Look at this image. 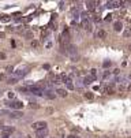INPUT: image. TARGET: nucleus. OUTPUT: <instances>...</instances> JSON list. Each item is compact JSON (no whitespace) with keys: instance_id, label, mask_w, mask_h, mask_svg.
Segmentation results:
<instances>
[{"instance_id":"4468645a","label":"nucleus","mask_w":131,"mask_h":138,"mask_svg":"<svg viewBox=\"0 0 131 138\" xmlns=\"http://www.w3.org/2000/svg\"><path fill=\"white\" fill-rule=\"evenodd\" d=\"M130 36H131V29L127 28L124 32H123V37H124V38H127V37H130Z\"/></svg>"},{"instance_id":"0eeeda50","label":"nucleus","mask_w":131,"mask_h":138,"mask_svg":"<svg viewBox=\"0 0 131 138\" xmlns=\"http://www.w3.org/2000/svg\"><path fill=\"white\" fill-rule=\"evenodd\" d=\"M96 36H97V38L104 40L105 37H107V32H105L104 29H98V30H97V34H96Z\"/></svg>"},{"instance_id":"7c9ffc66","label":"nucleus","mask_w":131,"mask_h":138,"mask_svg":"<svg viewBox=\"0 0 131 138\" xmlns=\"http://www.w3.org/2000/svg\"><path fill=\"white\" fill-rule=\"evenodd\" d=\"M16 32H18V33H22V32H23V26H18V28H16Z\"/></svg>"},{"instance_id":"a211bd4d","label":"nucleus","mask_w":131,"mask_h":138,"mask_svg":"<svg viewBox=\"0 0 131 138\" xmlns=\"http://www.w3.org/2000/svg\"><path fill=\"white\" fill-rule=\"evenodd\" d=\"M92 19L96 23H100V22H101V18H100V15H92Z\"/></svg>"},{"instance_id":"c756f323","label":"nucleus","mask_w":131,"mask_h":138,"mask_svg":"<svg viewBox=\"0 0 131 138\" xmlns=\"http://www.w3.org/2000/svg\"><path fill=\"white\" fill-rule=\"evenodd\" d=\"M109 75H111V72H109V71H105V72L103 74V78H108Z\"/></svg>"},{"instance_id":"7ed1b4c3","label":"nucleus","mask_w":131,"mask_h":138,"mask_svg":"<svg viewBox=\"0 0 131 138\" xmlns=\"http://www.w3.org/2000/svg\"><path fill=\"white\" fill-rule=\"evenodd\" d=\"M47 126H48V123L45 120H38V122H36V123H33L32 127L36 130V131H40V130H45Z\"/></svg>"},{"instance_id":"f3484780","label":"nucleus","mask_w":131,"mask_h":138,"mask_svg":"<svg viewBox=\"0 0 131 138\" xmlns=\"http://www.w3.org/2000/svg\"><path fill=\"white\" fill-rule=\"evenodd\" d=\"M45 96H47L48 99H51V100H53L55 97H56V96H55V94L52 93V92H49V90H47V92H45Z\"/></svg>"},{"instance_id":"1a4fd4ad","label":"nucleus","mask_w":131,"mask_h":138,"mask_svg":"<svg viewBox=\"0 0 131 138\" xmlns=\"http://www.w3.org/2000/svg\"><path fill=\"white\" fill-rule=\"evenodd\" d=\"M113 29H115V32H122V29H123V23L120 22V21H116V22L113 23Z\"/></svg>"},{"instance_id":"a19ab883","label":"nucleus","mask_w":131,"mask_h":138,"mask_svg":"<svg viewBox=\"0 0 131 138\" xmlns=\"http://www.w3.org/2000/svg\"><path fill=\"white\" fill-rule=\"evenodd\" d=\"M53 138H56V137H53Z\"/></svg>"},{"instance_id":"6e6552de","label":"nucleus","mask_w":131,"mask_h":138,"mask_svg":"<svg viewBox=\"0 0 131 138\" xmlns=\"http://www.w3.org/2000/svg\"><path fill=\"white\" fill-rule=\"evenodd\" d=\"M26 72H27V70H26V68H22V70H18V71L15 72V77L18 78V79H21V78H23L25 75H26Z\"/></svg>"},{"instance_id":"c9c22d12","label":"nucleus","mask_w":131,"mask_h":138,"mask_svg":"<svg viewBox=\"0 0 131 138\" xmlns=\"http://www.w3.org/2000/svg\"><path fill=\"white\" fill-rule=\"evenodd\" d=\"M127 90H128V92H131V83L128 85V86H127Z\"/></svg>"},{"instance_id":"9d476101","label":"nucleus","mask_w":131,"mask_h":138,"mask_svg":"<svg viewBox=\"0 0 131 138\" xmlns=\"http://www.w3.org/2000/svg\"><path fill=\"white\" fill-rule=\"evenodd\" d=\"M94 79H96V77H93V75H86L85 79H83V82H85V85H90Z\"/></svg>"},{"instance_id":"2f4dec72","label":"nucleus","mask_w":131,"mask_h":138,"mask_svg":"<svg viewBox=\"0 0 131 138\" xmlns=\"http://www.w3.org/2000/svg\"><path fill=\"white\" fill-rule=\"evenodd\" d=\"M8 97H10V99H14V97H15V93H14V92H8Z\"/></svg>"},{"instance_id":"bb28decb","label":"nucleus","mask_w":131,"mask_h":138,"mask_svg":"<svg viewBox=\"0 0 131 138\" xmlns=\"http://www.w3.org/2000/svg\"><path fill=\"white\" fill-rule=\"evenodd\" d=\"M29 107H30V108H33V109H36V108H38V104H36V103H30V104H29Z\"/></svg>"},{"instance_id":"ddd939ff","label":"nucleus","mask_w":131,"mask_h":138,"mask_svg":"<svg viewBox=\"0 0 131 138\" xmlns=\"http://www.w3.org/2000/svg\"><path fill=\"white\" fill-rule=\"evenodd\" d=\"M56 93L59 94L60 97H66V96H67V90H66V89H57V90H56Z\"/></svg>"},{"instance_id":"dca6fc26","label":"nucleus","mask_w":131,"mask_h":138,"mask_svg":"<svg viewBox=\"0 0 131 138\" xmlns=\"http://www.w3.org/2000/svg\"><path fill=\"white\" fill-rule=\"evenodd\" d=\"M22 115H23V114H22V112H19V111H15V112H12V114H11V116H12V118H22Z\"/></svg>"},{"instance_id":"f257e3e1","label":"nucleus","mask_w":131,"mask_h":138,"mask_svg":"<svg viewBox=\"0 0 131 138\" xmlns=\"http://www.w3.org/2000/svg\"><path fill=\"white\" fill-rule=\"evenodd\" d=\"M81 17H82V28L85 29L86 32H92V30H93V25H92V22H90L92 17H90L87 12H82Z\"/></svg>"},{"instance_id":"b1692460","label":"nucleus","mask_w":131,"mask_h":138,"mask_svg":"<svg viewBox=\"0 0 131 138\" xmlns=\"http://www.w3.org/2000/svg\"><path fill=\"white\" fill-rule=\"evenodd\" d=\"M25 37L26 38H33V32H30V30L29 32H25Z\"/></svg>"},{"instance_id":"39448f33","label":"nucleus","mask_w":131,"mask_h":138,"mask_svg":"<svg viewBox=\"0 0 131 138\" xmlns=\"http://www.w3.org/2000/svg\"><path fill=\"white\" fill-rule=\"evenodd\" d=\"M8 107L11 108H14V109H22L23 108V104H22L21 101H12V103H7Z\"/></svg>"},{"instance_id":"58836bf2","label":"nucleus","mask_w":131,"mask_h":138,"mask_svg":"<svg viewBox=\"0 0 131 138\" xmlns=\"http://www.w3.org/2000/svg\"><path fill=\"white\" fill-rule=\"evenodd\" d=\"M127 78H128V79H131V74H128V75H127Z\"/></svg>"},{"instance_id":"cd10ccee","label":"nucleus","mask_w":131,"mask_h":138,"mask_svg":"<svg viewBox=\"0 0 131 138\" xmlns=\"http://www.w3.org/2000/svg\"><path fill=\"white\" fill-rule=\"evenodd\" d=\"M0 59H1V60H4L5 59V52H3V51L0 52Z\"/></svg>"},{"instance_id":"2eb2a0df","label":"nucleus","mask_w":131,"mask_h":138,"mask_svg":"<svg viewBox=\"0 0 131 138\" xmlns=\"http://www.w3.org/2000/svg\"><path fill=\"white\" fill-rule=\"evenodd\" d=\"M4 131L5 133H10V134H11V133L15 131V128H14V127H11V126H4Z\"/></svg>"},{"instance_id":"f704fd0d","label":"nucleus","mask_w":131,"mask_h":138,"mask_svg":"<svg viewBox=\"0 0 131 138\" xmlns=\"http://www.w3.org/2000/svg\"><path fill=\"white\" fill-rule=\"evenodd\" d=\"M51 47H52V43H51V41H49V43H47V48H51Z\"/></svg>"},{"instance_id":"423d86ee","label":"nucleus","mask_w":131,"mask_h":138,"mask_svg":"<svg viewBox=\"0 0 131 138\" xmlns=\"http://www.w3.org/2000/svg\"><path fill=\"white\" fill-rule=\"evenodd\" d=\"M124 6V1H108V8H117V7Z\"/></svg>"},{"instance_id":"4c0bfd02","label":"nucleus","mask_w":131,"mask_h":138,"mask_svg":"<svg viewBox=\"0 0 131 138\" xmlns=\"http://www.w3.org/2000/svg\"><path fill=\"white\" fill-rule=\"evenodd\" d=\"M1 127H3V122L0 120V128H1Z\"/></svg>"},{"instance_id":"ea45409f","label":"nucleus","mask_w":131,"mask_h":138,"mask_svg":"<svg viewBox=\"0 0 131 138\" xmlns=\"http://www.w3.org/2000/svg\"><path fill=\"white\" fill-rule=\"evenodd\" d=\"M0 114H4V112H3V111H0Z\"/></svg>"},{"instance_id":"6ab92c4d","label":"nucleus","mask_w":131,"mask_h":138,"mask_svg":"<svg viewBox=\"0 0 131 138\" xmlns=\"http://www.w3.org/2000/svg\"><path fill=\"white\" fill-rule=\"evenodd\" d=\"M85 97H86L87 100H93V97H94V94H93L92 92H86V93H85Z\"/></svg>"},{"instance_id":"72a5a7b5","label":"nucleus","mask_w":131,"mask_h":138,"mask_svg":"<svg viewBox=\"0 0 131 138\" xmlns=\"http://www.w3.org/2000/svg\"><path fill=\"white\" fill-rule=\"evenodd\" d=\"M96 72H97V70H96V68H93V70H92V72H90V75H93V77H96Z\"/></svg>"},{"instance_id":"f8f14e48","label":"nucleus","mask_w":131,"mask_h":138,"mask_svg":"<svg viewBox=\"0 0 131 138\" xmlns=\"http://www.w3.org/2000/svg\"><path fill=\"white\" fill-rule=\"evenodd\" d=\"M36 133H37V138H44L48 134V130L45 128V130H40V131H36Z\"/></svg>"},{"instance_id":"412c9836","label":"nucleus","mask_w":131,"mask_h":138,"mask_svg":"<svg viewBox=\"0 0 131 138\" xmlns=\"http://www.w3.org/2000/svg\"><path fill=\"white\" fill-rule=\"evenodd\" d=\"M111 66H112V62H109V60H107V62H104L103 63L104 68H108V67H111Z\"/></svg>"},{"instance_id":"f03ea898","label":"nucleus","mask_w":131,"mask_h":138,"mask_svg":"<svg viewBox=\"0 0 131 138\" xmlns=\"http://www.w3.org/2000/svg\"><path fill=\"white\" fill-rule=\"evenodd\" d=\"M70 38H71V36H70L68 29H64V30H63V33L60 34V38H59L60 47H68V45H71L70 44Z\"/></svg>"},{"instance_id":"4be33fe9","label":"nucleus","mask_w":131,"mask_h":138,"mask_svg":"<svg viewBox=\"0 0 131 138\" xmlns=\"http://www.w3.org/2000/svg\"><path fill=\"white\" fill-rule=\"evenodd\" d=\"M66 85H67V89H71V90L74 89V83H72V79H70V81L66 83Z\"/></svg>"},{"instance_id":"5701e85b","label":"nucleus","mask_w":131,"mask_h":138,"mask_svg":"<svg viewBox=\"0 0 131 138\" xmlns=\"http://www.w3.org/2000/svg\"><path fill=\"white\" fill-rule=\"evenodd\" d=\"M38 45H40V41H37V40H33V41H32V47H33V48H38Z\"/></svg>"},{"instance_id":"aec40b11","label":"nucleus","mask_w":131,"mask_h":138,"mask_svg":"<svg viewBox=\"0 0 131 138\" xmlns=\"http://www.w3.org/2000/svg\"><path fill=\"white\" fill-rule=\"evenodd\" d=\"M7 82L10 83V85H14V83H16V82H18V78H16V77H14V78H10V79H8Z\"/></svg>"},{"instance_id":"9b49d317","label":"nucleus","mask_w":131,"mask_h":138,"mask_svg":"<svg viewBox=\"0 0 131 138\" xmlns=\"http://www.w3.org/2000/svg\"><path fill=\"white\" fill-rule=\"evenodd\" d=\"M86 4H87V8H89V10H94L96 6L100 4V1H87Z\"/></svg>"},{"instance_id":"c85d7f7f","label":"nucleus","mask_w":131,"mask_h":138,"mask_svg":"<svg viewBox=\"0 0 131 138\" xmlns=\"http://www.w3.org/2000/svg\"><path fill=\"white\" fill-rule=\"evenodd\" d=\"M1 138H10V133H3V135H1Z\"/></svg>"},{"instance_id":"e433bc0d","label":"nucleus","mask_w":131,"mask_h":138,"mask_svg":"<svg viewBox=\"0 0 131 138\" xmlns=\"http://www.w3.org/2000/svg\"><path fill=\"white\" fill-rule=\"evenodd\" d=\"M68 138H79V137H76V135H71V137H68Z\"/></svg>"},{"instance_id":"473e14b6","label":"nucleus","mask_w":131,"mask_h":138,"mask_svg":"<svg viewBox=\"0 0 131 138\" xmlns=\"http://www.w3.org/2000/svg\"><path fill=\"white\" fill-rule=\"evenodd\" d=\"M105 21H112V15H111V14H109V15H107V17H105Z\"/></svg>"},{"instance_id":"393cba45","label":"nucleus","mask_w":131,"mask_h":138,"mask_svg":"<svg viewBox=\"0 0 131 138\" xmlns=\"http://www.w3.org/2000/svg\"><path fill=\"white\" fill-rule=\"evenodd\" d=\"M119 90H120V92H123V90H127V86H126L124 83H122V85L119 86Z\"/></svg>"},{"instance_id":"20e7f679","label":"nucleus","mask_w":131,"mask_h":138,"mask_svg":"<svg viewBox=\"0 0 131 138\" xmlns=\"http://www.w3.org/2000/svg\"><path fill=\"white\" fill-rule=\"evenodd\" d=\"M103 92L105 94H113L115 93V85H113V83H108L107 86H104Z\"/></svg>"},{"instance_id":"a878e982","label":"nucleus","mask_w":131,"mask_h":138,"mask_svg":"<svg viewBox=\"0 0 131 138\" xmlns=\"http://www.w3.org/2000/svg\"><path fill=\"white\" fill-rule=\"evenodd\" d=\"M12 70H14V66H7L5 67V71L7 72H12Z\"/></svg>"}]
</instances>
